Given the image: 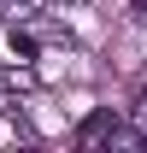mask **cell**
Listing matches in <instances>:
<instances>
[{
  "label": "cell",
  "instance_id": "cell-4",
  "mask_svg": "<svg viewBox=\"0 0 147 153\" xmlns=\"http://www.w3.org/2000/svg\"><path fill=\"white\" fill-rule=\"evenodd\" d=\"M129 12H135V18H141V24H147V0H129Z\"/></svg>",
  "mask_w": 147,
  "mask_h": 153
},
{
  "label": "cell",
  "instance_id": "cell-3",
  "mask_svg": "<svg viewBox=\"0 0 147 153\" xmlns=\"http://www.w3.org/2000/svg\"><path fill=\"white\" fill-rule=\"evenodd\" d=\"M36 6H41V0H0V12H6V18H30Z\"/></svg>",
  "mask_w": 147,
  "mask_h": 153
},
{
  "label": "cell",
  "instance_id": "cell-2",
  "mask_svg": "<svg viewBox=\"0 0 147 153\" xmlns=\"http://www.w3.org/2000/svg\"><path fill=\"white\" fill-rule=\"evenodd\" d=\"M0 88H12V94H30V88H36V71H30V65H18V71L6 65V71H0Z\"/></svg>",
  "mask_w": 147,
  "mask_h": 153
},
{
  "label": "cell",
  "instance_id": "cell-1",
  "mask_svg": "<svg viewBox=\"0 0 147 153\" xmlns=\"http://www.w3.org/2000/svg\"><path fill=\"white\" fill-rule=\"evenodd\" d=\"M71 141H76V147H100V141H124V147H135L141 135H135V130H124V124L112 118V106H106V112H94V118H82Z\"/></svg>",
  "mask_w": 147,
  "mask_h": 153
}]
</instances>
